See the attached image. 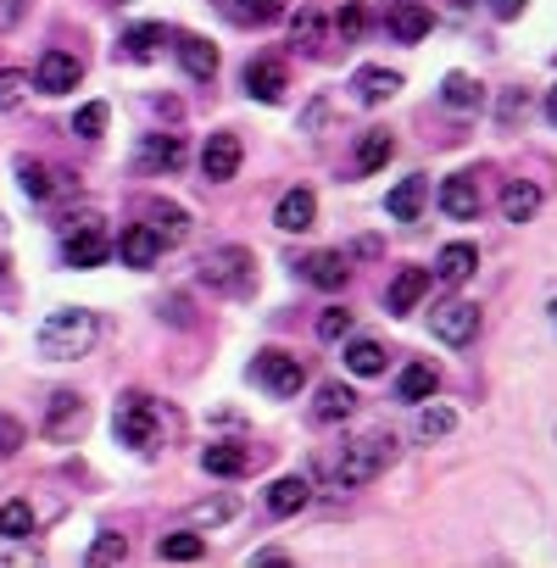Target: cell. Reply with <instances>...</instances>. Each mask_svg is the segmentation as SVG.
Returning <instances> with one entry per match:
<instances>
[{
  "mask_svg": "<svg viewBox=\"0 0 557 568\" xmlns=\"http://www.w3.org/2000/svg\"><path fill=\"white\" fill-rule=\"evenodd\" d=\"M95 341H101V324L84 307H62L40 324V357H51V363H79V357H90Z\"/></svg>",
  "mask_w": 557,
  "mask_h": 568,
  "instance_id": "1",
  "label": "cell"
},
{
  "mask_svg": "<svg viewBox=\"0 0 557 568\" xmlns=\"http://www.w3.org/2000/svg\"><path fill=\"white\" fill-rule=\"evenodd\" d=\"M385 463H391V435H385V429H379V435H363V440H346L335 457H318V468H324L335 485H346V490H352V485H368Z\"/></svg>",
  "mask_w": 557,
  "mask_h": 568,
  "instance_id": "2",
  "label": "cell"
},
{
  "mask_svg": "<svg viewBox=\"0 0 557 568\" xmlns=\"http://www.w3.org/2000/svg\"><path fill=\"white\" fill-rule=\"evenodd\" d=\"M195 273H201L206 291H217V296H251V284H256L245 245H217V251H206Z\"/></svg>",
  "mask_w": 557,
  "mask_h": 568,
  "instance_id": "3",
  "label": "cell"
},
{
  "mask_svg": "<svg viewBox=\"0 0 557 568\" xmlns=\"http://www.w3.org/2000/svg\"><path fill=\"white\" fill-rule=\"evenodd\" d=\"M251 379H256V390H267V396H278V402H285V396H296L302 390V363L291 357V352H262L256 363H251Z\"/></svg>",
  "mask_w": 557,
  "mask_h": 568,
  "instance_id": "4",
  "label": "cell"
},
{
  "mask_svg": "<svg viewBox=\"0 0 557 568\" xmlns=\"http://www.w3.org/2000/svg\"><path fill=\"white\" fill-rule=\"evenodd\" d=\"M84 424H90V407H84L79 390L51 396V413H45V440H51V446H73V440L84 435Z\"/></svg>",
  "mask_w": 557,
  "mask_h": 568,
  "instance_id": "5",
  "label": "cell"
},
{
  "mask_svg": "<svg viewBox=\"0 0 557 568\" xmlns=\"http://www.w3.org/2000/svg\"><path fill=\"white\" fill-rule=\"evenodd\" d=\"M112 429H118V440H123V446L151 452V446H156V407H151L145 396H123V407H118Z\"/></svg>",
  "mask_w": 557,
  "mask_h": 568,
  "instance_id": "6",
  "label": "cell"
},
{
  "mask_svg": "<svg viewBox=\"0 0 557 568\" xmlns=\"http://www.w3.org/2000/svg\"><path fill=\"white\" fill-rule=\"evenodd\" d=\"M429 329H435L446 346H468V341L479 335V307L463 302V296H452V302H440V307L429 313Z\"/></svg>",
  "mask_w": 557,
  "mask_h": 568,
  "instance_id": "7",
  "label": "cell"
},
{
  "mask_svg": "<svg viewBox=\"0 0 557 568\" xmlns=\"http://www.w3.org/2000/svg\"><path fill=\"white\" fill-rule=\"evenodd\" d=\"M79 79H84V62H79L73 51H45V57H40V68H34V84H40L45 95L79 90Z\"/></svg>",
  "mask_w": 557,
  "mask_h": 568,
  "instance_id": "8",
  "label": "cell"
},
{
  "mask_svg": "<svg viewBox=\"0 0 557 568\" xmlns=\"http://www.w3.org/2000/svg\"><path fill=\"white\" fill-rule=\"evenodd\" d=\"M285 84H291V73H285V62H273V57H256V62L245 68V90H251V101H262V106L285 101Z\"/></svg>",
  "mask_w": 557,
  "mask_h": 568,
  "instance_id": "9",
  "label": "cell"
},
{
  "mask_svg": "<svg viewBox=\"0 0 557 568\" xmlns=\"http://www.w3.org/2000/svg\"><path fill=\"white\" fill-rule=\"evenodd\" d=\"M479 206H485V201H479V184H474L468 173H457V179L440 184V212H446L452 223H474Z\"/></svg>",
  "mask_w": 557,
  "mask_h": 568,
  "instance_id": "10",
  "label": "cell"
},
{
  "mask_svg": "<svg viewBox=\"0 0 557 568\" xmlns=\"http://www.w3.org/2000/svg\"><path fill=\"white\" fill-rule=\"evenodd\" d=\"M307 501H313V485H307L302 474H278V479L267 485V513H273V518H296Z\"/></svg>",
  "mask_w": 557,
  "mask_h": 568,
  "instance_id": "11",
  "label": "cell"
},
{
  "mask_svg": "<svg viewBox=\"0 0 557 568\" xmlns=\"http://www.w3.org/2000/svg\"><path fill=\"white\" fill-rule=\"evenodd\" d=\"M145 229H151L162 245H184V240H190V212L173 206V201H151V206H145Z\"/></svg>",
  "mask_w": 557,
  "mask_h": 568,
  "instance_id": "12",
  "label": "cell"
},
{
  "mask_svg": "<svg viewBox=\"0 0 557 568\" xmlns=\"http://www.w3.org/2000/svg\"><path fill=\"white\" fill-rule=\"evenodd\" d=\"M385 23H391V34H396L402 45H418V40L435 29V12H429V7H418V0H396Z\"/></svg>",
  "mask_w": 557,
  "mask_h": 568,
  "instance_id": "13",
  "label": "cell"
},
{
  "mask_svg": "<svg viewBox=\"0 0 557 568\" xmlns=\"http://www.w3.org/2000/svg\"><path fill=\"white\" fill-rule=\"evenodd\" d=\"M179 68H184V79L206 84L217 73V45L201 40V34H179Z\"/></svg>",
  "mask_w": 557,
  "mask_h": 568,
  "instance_id": "14",
  "label": "cell"
},
{
  "mask_svg": "<svg viewBox=\"0 0 557 568\" xmlns=\"http://www.w3.org/2000/svg\"><path fill=\"white\" fill-rule=\"evenodd\" d=\"M424 296H429V273H424V267H402V273L391 278V291H385V307H391V313H413Z\"/></svg>",
  "mask_w": 557,
  "mask_h": 568,
  "instance_id": "15",
  "label": "cell"
},
{
  "mask_svg": "<svg viewBox=\"0 0 557 568\" xmlns=\"http://www.w3.org/2000/svg\"><path fill=\"white\" fill-rule=\"evenodd\" d=\"M201 173L206 179H234L240 173V134H212L201 151Z\"/></svg>",
  "mask_w": 557,
  "mask_h": 568,
  "instance_id": "16",
  "label": "cell"
},
{
  "mask_svg": "<svg viewBox=\"0 0 557 568\" xmlns=\"http://www.w3.org/2000/svg\"><path fill=\"white\" fill-rule=\"evenodd\" d=\"M313 217H318L313 190H291L285 201H278V212H273V223L285 229V234H307V229H313Z\"/></svg>",
  "mask_w": 557,
  "mask_h": 568,
  "instance_id": "17",
  "label": "cell"
},
{
  "mask_svg": "<svg viewBox=\"0 0 557 568\" xmlns=\"http://www.w3.org/2000/svg\"><path fill=\"white\" fill-rule=\"evenodd\" d=\"M168 40H173L168 23H134V29L123 34V57H129V62H151Z\"/></svg>",
  "mask_w": 557,
  "mask_h": 568,
  "instance_id": "18",
  "label": "cell"
},
{
  "mask_svg": "<svg viewBox=\"0 0 557 568\" xmlns=\"http://www.w3.org/2000/svg\"><path fill=\"white\" fill-rule=\"evenodd\" d=\"M535 212H540V184L507 179V190H502V217H507V223H529Z\"/></svg>",
  "mask_w": 557,
  "mask_h": 568,
  "instance_id": "19",
  "label": "cell"
},
{
  "mask_svg": "<svg viewBox=\"0 0 557 568\" xmlns=\"http://www.w3.org/2000/svg\"><path fill=\"white\" fill-rule=\"evenodd\" d=\"M62 256H68V267H101L107 262V234L101 229H79V234L62 240Z\"/></svg>",
  "mask_w": 557,
  "mask_h": 568,
  "instance_id": "20",
  "label": "cell"
},
{
  "mask_svg": "<svg viewBox=\"0 0 557 568\" xmlns=\"http://www.w3.org/2000/svg\"><path fill=\"white\" fill-rule=\"evenodd\" d=\"M118 256H123L129 267H151V262L162 256V240H156L145 223H134V229H123V240H118Z\"/></svg>",
  "mask_w": 557,
  "mask_h": 568,
  "instance_id": "21",
  "label": "cell"
},
{
  "mask_svg": "<svg viewBox=\"0 0 557 568\" xmlns=\"http://www.w3.org/2000/svg\"><path fill=\"white\" fill-rule=\"evenodd\" d=\"M474 267H479V251H474L468 240H452V245L435 256V273H440L446 284H463V278H474Z\"/></svg>",
  "mask_w": 557,
  "mask_h": 568,
  "instance_id": "22",
  "label": "cell"
},
{
  "mask_svg": "<svg viewBox=\"0 0 557 568\" xmlns=\"http://www.w3.org/2000/svg\"><path fill=\"white\" fill-rule=\"evenodd\" d=\"M201 468H206L212 479H240V474L251 468V457H245L234 440H217V446H206V452H201Z\"/></svg>",
  "mask_w": 557,
  "mask_h": 568,
  "instance_id": "23",
  "label": "cell"
},
{
  "mask_svg": "<svg viewBox=\"0 0 557 568\" xmlns=\"http://www.w3.org/2000/svg\"><path fill=\"white\" fill-rule=\"evenodd\" d=\"M302 267H307V278L318 284V291H341V284L352 278V267H346V256H341V251H313Z\"/></svg>",
  "mask_w": 557,
  "mask_h": 568,
  "instance_id": "24",
  "label": "cell"
},
{
  "mask_svg": "<svg viewBox=\"0 0 557 568\" xmlns=\"http://www.w3.org/2000/svg\"><path fill=\"white\" fill-rule=\"evenodd\" d=\"M435 390H440L435 363H407V368H402V379H396V396H402V402H429Z\"/></svg>",
  "mask_w": 557,
  "mask_h": 568,
  "instance_id": "25",
  "label": "cell"
},
{
  "mask_svg": "<svg viewBox=\"0 0 557 568\" xmlns=\"http://www.w3.org/2000/svg\"><path fill=\"white\" fill-rule=\"evenodd\" d=\"M402 90V73H391V68H363L357 73V101L363 106H379V101H391Z\"/></svg>",
  "mask_w": 557,
  "mask_h": 568,
  "instance_id": "26",
  "label": "cell"
},
{
  "mask_svg": "<svg viewBox=\"0 0 557 568\" xmlns=\"http://www.w3.org/2000/svg\"><path fill=\"white\" fill-rule=\"evenodd\" d=\"M424 201H429V184L424 179H402L396 190H391V217H402V223H418V212H424Z\"/></svg>",
  "mask_w": 557,
  "mask_h": 568,
  "instance_id": "27",
  "label": "cell"
},
{
  "mask_svg": "<svg viewBox=\"0 0 557 568\" xmlns=\"http://www.w3.org/2000/svg\"><path fill=\"white\" fill-rule=\"evenodd\" d=\"M352 413H357L352 385H324L318 402H313V418H318V424H341V418H352Z\"/></svg>",
  "mask_w": 557,
  "mask_h": 568,
  "instance_id": "28",
  "label": "cell"
},
{
  "mask_svg": "<svg viewBox=\"0 0 557 568\" xmlns=\"http://www.w3.org/2000/svg\"><path fill=\"white\" fill-rule=\"evenodd\" d=\"M440 101H446L452 112H479L485 90H479V79H468V73H446V84H440Z\"/></svg>",
  "mask_w": 557,
  "mask_h": 568,
  "instance_id": "29",
  "label": "cell"
},
{
  "mask_svg": "<svg viewBox=\"0 0 557 568\" xmlns=\"http://www.w3.org/2000/svg\"><path fill=\"white\" fill-rule=\"evenodd\" d=\"M385 363H391V357H385V346H379V341H352V346H346V368H352V374H363V379L385 374Z\"/></svg>",
  "mask_w": 557,
  "mask_h": 568,
  "instance_id": "30",
  "label": "cell"
},
{
  "mask_svg": "<svg viewBox=\"0 0 557 568\" xmlns=\"http://www.w3.org/2000/svg\"><path fill=\"white\" fill-rule=\"evenodd\" d=\"M140 168H184V145L179 140H145L140 145Z\"/></svg>",
  "mask_w": 557,
  "mask_h": 568,
  "instance_id": "31",
  "label": "cell"
},
{
  "mask_svg": "<svg viewBox=\"0 0 557 568\" xmlns=\"http://www.w3.org/2000/svg\"><path fill=\"white\" fill-rule=\"evenodd\" d=\"M391 151H396V140H391L385 129H374V134H363V145H357V168H363V173H374V168H385V162H391Z\"/></svg>",
  "mask_w": 557,
  "mask_h": 568,
  "instance_id": "32",
  "label": "cell"
},
{
  "mask_svg": "<svg viewBox=\"0 0 557 568\" xmlns=\"http://www.w3.org/2000/svg\"><path fill=\"white\" fill-rule=\"evenodd\" d=\"M201 551H206V540H201L195 529H173V535L162 540V557H168V562H195Z\"/></svg>",
  "mask_w": 557,
  "mask_h": 568,
  "instance_id": "33",
  "label": "cell"
},
{
  "mask_svg": "<svg viewBox=\"0 0 557 568\" xmlns=\"http://www.w3.org/2000/svg\"><path fill=\"white\" fill-rule=\"evenodd\" d=\"M0 535H7V540L34 535V507L29 501H7V507H0Z\"/></svg>",
  "mask_w": 557,
  "mask_h": 568,
  "instance_id": "34",
  "label": "cell"
},
{
  "mask_svg": "<svg viewBox=\"0 0 557 568\" xmlns=\"http://www.w3.org/2000/svg\"><path fill=\"white\" fill-rule=\"evenodd\" d=\"M457 429V413L452 407H424L418 413V440H440V435H452Z\"/></svg>",
  "mask_w": 557,
  "mask_h": 568,
  "instance_id": "35",
  "label": "cell"
},
{
  "mask_svg": "<svg viewBox=\"0 0 557 568\" xmlns=\"http://www.w3.org/2000/svg\"><path fill=\"white\" fill-rule=\"evenodd\" d=\"M18 179H23L29 195H51V168L40 156H18Z\"/></svg>",
  "mask_w": 557,
  "mask_h": 568,
  "instance_id": "36",
  "label": "cell"
},
{
  "mask_svg": "<svg viewBox=\"0 0 557 568\" xmlns=\"http://www.w3.org/2000/svg\"><path fill=\"white\" fill-rule=\"evenodd\" d=\"M278 12H285V0H234V18H245V23H267Z\"/></svg>",
  "mask_w": 557,
  "mask_h": 568,
  "instance_id": "37",
  "label": "cell"
},
{
  "mask_svg": "<svg viewBox=\"0 0 557 568\" xmlns=\"http://www.w3.org/2000/svg\"><path fill=\"white\" fill-rule=\"evenodd\" d=\"M107 129V106L101 101H90V106H79V118H73V134H84V140H95Z\"/></svg>",
  "mask_w": 557,
  "mask_h": 568,
  "instance_id": "38",
  "label": "cell"
},
{
  "mask_svg": "<svg viewBox=\"0 0 557 568\" xmlns=\"http://www.w3.org/2000/svg\"><path fill=\"white\" fill-rule=\"evenodd\" d=\"M346 335H352V313L346 307H330L318 318V341H346Z\"/></svg>",
  "mask_w": 557,
  "mask_h": 568,
  "instance_id": "39",
  "label": "cell"
},
{
  "mask_svg": "<svg viewBox=\"0 0 557 568\" xmlns=\"http://www.w3.org/2000/svg\"><path fill=\"white\" fill-rule=\"evenodd\" d=\"M123 557H129V540H123V535H101V540L90 546V562H95V568H101V562H123Z\"/></svg>",
  "mask_w": 557,
  "mask_h": 568,
  "instance_id": "40",
  "label": "cell"
},
{
  "mask_svg": "<svg viewBox=\"0 0 557 568\" xmlns=\"http://www.w3.org/2000/svg\"><path fill=\"white\" fill-rule=\"evenodd\" d=\"M23 90H29L23 73H0V112H18L23 106Z\"/></svg>",
  "mask_w": 557,
  "mask_h": 568,
  "instance_id": "41",
  "label": "cell"
},
{
  "mask_svg": "<svg viewBox=\"0 0 557 568\" xmlns=\"http://www.w3.org/2000/svg\"><path fill=\"white\" fill-rule=\"evenodd\" d=\"M18 446H23V424L12 413H0V457H12Z\"/></svg>",
  "mask_w": 557,
  "mask_h": 568,
  "instance_id": "42",
  "label": "cell"
},
{
  "mask_svg": "<svg viewBox=\"0 0 557 568\" xmlns=\"http://www.w3.org/2000/svg\"><path fill=\"white\" fill-rule=\"evenodd\" d=\"M524 106H529V101H524V90H507V95H502V106H496V118H502V129H513V123L524 118Z\"/></svg>",
  "mask_w": 557,
  "mask_h": 568,
  "instance_id": "43",
  "label": "cell"
},
{
  "mask_svg": "<svg viewBox=\"0 0 557 568\" xmlns=\"http://www.w3.org/2000/svg\"><path fill=\"white\" fill-rule=\"evenodd\" d=\"M23 12H29V0H0V34H12L23 23Z\"/></svg>",
  "mask_w": 557,
  "mask_h": 568,
  "instance_id": "44",
  "label": "cell"
},
{
  "mask_svg": "<svg viewBox=\"0 0 557 568\" xmlns=\"http://www.w3.org/2000/svg\"><path fill=\"white\" fill-rule=\"evenodd\" d=\"M363 29H368V7H357V0H352V7L341 12V34H352V40H357Z\"/></svg>",
  "mask_w": 557,
  "mask_h": 568,
  "instance_id": "45",
  "label": "cell"
},
{
  "mask_svg": "<svg viewBox=\"0 0 557 568\" xmlns=\"http://www.w3.org/2000/svg\"><path fill=\"white\" fill-rule=\"evenodd\" d=\"M229 513H234V501H206V507H195V524H217Z\"/></svg>",
  "mask_w": 557,
  "mask_h": 568,
  "instance_id": "46",
  "label": "cell"
},
{
  "mask_svg": "<svg viewBox=\"0 0 557 568\" xmlns=\"http://www.w3.org/2000/svg\"><path fill=\"white\" fill-rule=\"evenodd\" d=\"M318 23H324L318 12H302V18H296V34H302V45H313V40H318Z\"/></svg>",
  "mask_w": 557,
  "mask_h": 568,
  "instance_id": "47",
  "label": "cell"
},
{
  "mask_svg": "<svg viewBox=\"0 0 557 568\" xmlns=\"http://www.w3.org/2000/svg\"><path fill=\"white\" fill-rule=\"evenodd\" d=\"M524 7H529V0H490V12H496V18H518Z\"/></svg>",
  "mask_w": 557,
  "mask_h": 568,
  "instance_id": "48",
  "label": "cell"
},
{
  "mask_svg": "<svg viewBox=\"0 0 557 568\" xmlns=\"http://www.w3.org/2000/svg\"><path fill=\"white\" fill-rule=\"evenodd\" d=\"M546 123H551V129H557V84H551V90H546Z\"/></svg>",
  "mask_w": 557,
  "mask_h": 568,
  "instance_id": "49",
  "label": "cell"
},
{
  "mask_svg": "<svg viewBox=\"0 0 557 568\" xmlns=\"http://www.w3.org/2000/svg\"><path fill=\"white\" fill-rule=\"evenodd\" d=\"M7 278H12V262H7V256H0V291H7Z\"/></svg>",
  "mask_w": 557,
  "mask_h": 568,
  "instance_id": "50",
  "label": "cell"
},
{
  "mask_svg": "<svg viewBox=\"0 0 557 568\" xmlns=\"http://www.w3.org/2000/svg\"><path fill=\"white\" fill-rule=\"evenodd\" d=\"M551 324H557V296H551Z\"/></svg>",
  "mask_w": 557,
  "mask_h": 568,
  "instance_id": "51",
  "label": "cell"
}]
</instances>
